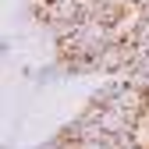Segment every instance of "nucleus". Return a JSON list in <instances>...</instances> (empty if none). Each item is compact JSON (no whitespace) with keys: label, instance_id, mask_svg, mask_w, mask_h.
Masks as SVG:
<instances>
[{"label":"nucleus","instance_id":"obj_1","mask_svg":"<svg viewBox=\"0 0 149 149\" xmlns=\"http://www.w3.org/2000/svg\"><path fill=\"white\" fill-rule=\"evenodd\" d=\"M135 43L149 46V18H142V14H139V25H135Z\"/></svg>","mask_w":149,"mask_h":149}]
</instances>
